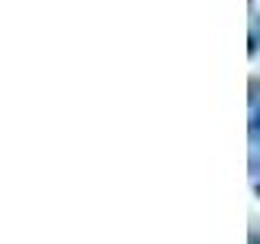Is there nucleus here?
Instances as JSON below:
<instances>
[{"label": "nucleus", "instance_id": "7ed1b4c3", "mask_svg": "<svg viewBox=\"0 0 260 244\" xmlns=\"http://www.w3.org/2000/svg\"><path fill=\"white\" fill-rule=\"evenodd\" d=\"M250 244H260V231H250Z\"/></svg>", "mask_w": 260, "mask_h": 244}, {"label": "nucleus", "instance_id": "20e7f679", "mask_svg": "<svg viewBox=\"0 0 260 244\" xmlns=\"http://www.w3.org/2000/svg\"><path fill=\"white\" fill-rule=\"evenodd\" d=\"M254 192H257V195H260V182H257V186H254Z\"/></svg>", "mask_w": 260, "mask_h": 244}, {"label": "nucleus", "instance_id": "f03ea898", "mask_svg": "<svg viewBox=\"0 0 260 244\" xmlns=\"http://www.w3.org/2000/svg\"><path fill=\"white\" fill-rule=\"evenodd\" d=\"M257 92H260V81L254 78V81H250V101H257Z\"/></svg>", "mask_w": 260, "mask_h": 244}, {"label": "nucleus", "instance_id": "f257e3e1", "mask_svg": "<svg viewBox=\"0 0 260 244\" xmlns=\"http://www.w3.org/2000/svg\"><path fill=\"white\" fill-rule=\"evenodd\" d=\"M250 137H260V108L250 114Z\"/></svg>", "mask_w": 260, "mask_h": 244}]
</instances>
